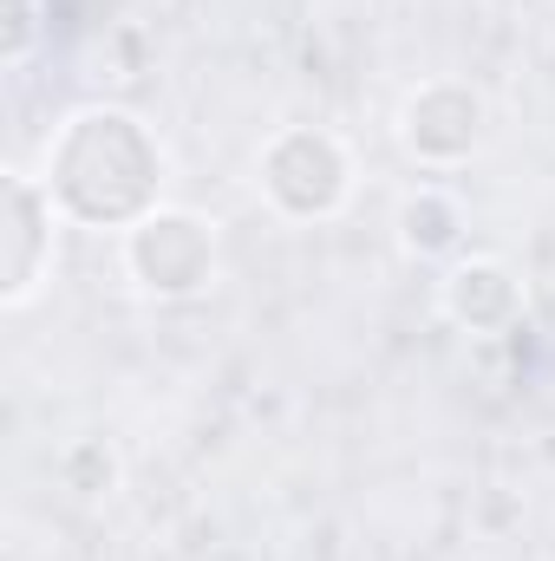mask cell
Segmentation results:
<instances>
[{
	"label": "cell",
	"instance_id": "1",
	"mask_svg": "<svg viewBox=\"0 0 555 561\" xmlns=\"http://www.w3.org/2000/svg\"><path fill=\"white\" fill-rule=\"evenodd\" d=\"M39 183L72 229L125 236L163 209L170 157L163 138L125 105H79L39 157Z\"/></svg>",
	"mask_w": 555,
	"mask_h": 561
},
{
	"label": "cell",
	"instance_id": "2",
	"mask_svg": "<svg viewBox=\"0 0 555 561\" xmlns=\"http://www.w3.org/2000/svg\"><path fill=\"white\" fill-rule=\"evenodd\" d=\"M353 150L327 125H281L256 150V190L281 222H333L353 203Z\"/></svg>",
	"mask_w": 555,
	"mask_h": 561
},
{
	"label": "cell",
	"instance_id": "3",
	"mask_svg": "<svg viewBox=\"0 0 555 561\" xmlns=\"http://www.w3.org/2000/svg\"><path fill=\"white\" fill-rule=\"evenodd\" d=\"M118 262H125V280L157 307L203 300L216 287V268H223L216 222H203L196 209H170L163 203L157 216H144L138 229L118 236Z\"/></svg>",
	"mask_w": 555,
	"mask_h": 561
},
{
	"label": "cell",
	"instance_id": "4",
	"mask_svg": "<svg viewBox=\"0 0 555 561\" xmlns=\"http://www.w3.org/2000/svg\"><path fill=\"white\" fill-rule=\"evenodd\" d=\"M490 138V105L471 79H424L399 105V150L424 170H457Z\"/></svg>",
	"mask_w": 555,
	"mask_h": 561
},
{
	"label": "cell",
	"instance_id": "5",
	"mask_svg": "<svg viewBox=\"0 0 555 561\" xmlns=\"http://www.w3.org/2000/svg\"><path fill=\"white\" fill-rule=\"evenodd\" d=\"M59 209L46 196L39 176H7V262H0V307H26L46 280H53V255H59Z\"/></svg>",
	"mask_w": 555,
	"mask_h": 561
},
{
	"label": "cell",
	"instance_id": "6",
	"mask_svg": "<svg viewBox=\"0 0 555 561\" xmlns=\"http://www.w3.org/2000/svg\"><path fill=\"white\" fill-rule=\"evenodd\" d=\"M438 313L457 327V333H477V340H497V333H517L523 313H530V294L523 275L503 262V255H457L444 280H438Z\"/></svg>",
	"mask_w": 555,
	"mask_h": 561
},
{
	"label": "cell",
	"instance_id": "7",
	"mask_svg": "<svg viewBox=\"0 0 555 561\" xmlns=\"http://www.w3.org/2000/svg\"><path fill=\"white\" fill-rule=\"evenodd\" d=\"M393 236H399V249L412 255V262H457L464 255V236H471V216H464V203L451 196V190H438V183H418L399 196V216H393Z\"/></svg>",
	"mask_w": 555,
	"mask_h": 561
},
{
	"label": "cell",
	"instance_id": "8",
	"mask_svg": "<svg viewBox=\"0 0 555 561\" xmlns=\"http://www.w3.org/2000/svg\"><path fill=\"white\" fill-rule=\"evenodd\" d=\"M53 470H59V483H66L79 503H99V496L118 490V450H112L105 437H79V444H66Z\"/></svg>",
	"mask_w": 555,
	"mask_h": 561
},
{
	"label": "cell",
	"instance_id": "9",
	"mask_svg": "<svg viewBox=\"0 0 555 561\" xmlns=\"http://www.w3.org/2000/svg\"><path fill=\"white\" fill-rule=\"evenodd\" d=\"M39 33H46V0H7V26H0V66H7V72H20V66L33 59Z\"/></svg>",
	"mask_w": 555,
	"mask_h": 561
}]
</instances>
